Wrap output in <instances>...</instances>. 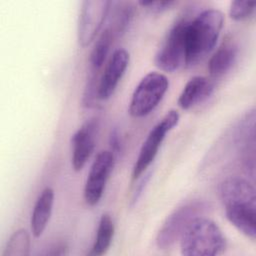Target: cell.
Listing matches in <instances>:
<instances>
[{"label":"cell","mask_w":256,"mask_h":256,"mask_svg":"<svg viewBox=\"0 0 256 256\" xmlns=\"http://www.w3.org/2000/svg\"><path fill=\"white\" fill-rule=\"evenodd\" d=\"M219 196L228 221L242 234L256 238V191L249 181L239 177L224 179Z\"/></svg>","instance_id":"1"},{"label":"cell","mask_w":256,"mask_h":256,"mask_svg":"<svg viewBox=\"0 0 256 256\" xmlns=\"http://www.w3.org/2000/svg\"><path fill=\"white\" fill-rule=\"evenodd\" d=\"M224 24L218 9H206L188 20L186 27V63L191 67L204 60L214 49Z\"/></svg>","instance_id":"2"},{"label":"cell","mask_w":256,"mask_h":256,"mask_svg":"<svg viewBox=\"0 0 256 256\" xmlns=\"http://www.w3.org/2000/svg\"><path fill=\"white\" fill-rule=\"evenodd\" d=\"M226 238L213 220L200 216L194 219L180 237L184 256H215L226 249Z\"/></svg>","instance_id":"3"},{"label":"cell","mask_w":256,"mask_h":256,"mask_svg":"<svg viewBox=\"0 0 256 256\" xmlns=\"http://www.w3.org/2000/svg\"><path fill=\"white\" fill-rule=\"evenodd\" d=\"M169 87L168 78L159 72H149L138 83L129 103V113L135 118L150 114L160 103Z\"/></svg>","instance_id":"4"},{"label":"cell","mask_w":256,"mask_h":256,"mask_svg":"<svg viewBox=\"0 0 256 256\" xmlns=\"http://www.w3.org/2000/svg\"><path fill=\"white\" fill-rule=\"evenodd\" d=\"M209 209V204L195 200L176 208L164 221L156 236V245L159 249H167L180 239L189 224L197 217L202 216Z\"/></svg>","instance_id":"5"},{"label":"cell","mask_w":256,"mask_h":256,"mask_svg":"<svg viewBox=\"0 0 256 256\" xmlns=\"http://www.w3.org/2000/svg\"><path fill=\"white\" fill-rule=\"evenodd\" d=\"M189 19L178 20L170 29L155 56V64L166 72H174L186 63V27Z\"/></svg>","instance_id":"6"},{"label":"cell","mask_w":256,"mask_h":256,"mask_svg":"<svg viewBox=\"0 0 256 256\" xmlns=\"http://www.w3.org/2000/svg\"><path fill=\"white\" fill-rule=\"evenodd\" d=\"M180 115L176 110L168 111L164 117L150 130L146 139L144 140L138 157L135 161L132 170V178H138L144 171L149 167V165L155 159L158 150L166 137V134L169 133L179 122Z\"/></svg>","instance_id":"7"},{"label":"cell","mask_w":256,"mask_h":256,"mask_svg":"<svg viewBox=\"0 0 256 256\" xmlns=\"http://www.w3.org/2000/svg\"><path fill=\"white\" fill-rule=\"evenodd\" d=\"M112 2L85 0L82 2L77 24V39L82 47L91 44L99 33L110 11Z\"/></svg>","instance_id":"8"},{"label":"cell","mask_w":256,"mask_h":256,"mask_svg":"<svg viewBox=\"0 0 256 256\" xmlns=\"http://www.w3.org/2000/svg\"><path fill=\"white\" fill-rule=\"evenodd\" d=\"M115 159L110 150L101 151L95 157L84 186V199L88 205L94 206L100 201L114 168Z\"/></svg>","instance_id":"9"},{"label":"cell","mask_w":256,"mask_h":256,"mask_svg":"<svg viewBox=\"0 0 256 256\" xmlns=\"http://www.w3.org/2000/svg\"><path fill=\"white\" fill-rule=\"evenodd\" d=\"M98 132V121L90 119L86 121L72 136V167L80 171L86 165L95 148V140Z\"/></svg>","instance_id":"10"},{"label":"cell","mask_w":256,"mask_h":256,"mask_svg":"<svg viewBox=\"0 0 256 256\" xmlns=\"http://www.w3.org/2000/svg\"><path fill=\"white\" fill-rule=\"evenodd\" d=\"M129 60V53L125 49L121 48L113 52L98 84L97 96L99 99L106 100L112 96L128 67Z\"/></svg>","instance_id":"11"},{"label":"cell","mask_w":256,"mask_h":256,"mask_svg":"<svg viewBox=\"0 0 256 256\" xmlns=\"http://www.w3.org/2000/svg\"><path fill=\"white\" fill-rule=\"evenodd\" d=\"M214 83L204 76L192 77L184 86L178 98V105L188 110L205 101L213 92Z\"/></svg>","instance_id":"12"},{"label":"cell","mask_w":256,"mask_h":256,"mask_svg":"<svg viewBox=\"0 0 256 256\" xmlns=\"http://www.w3.org/2000/svg\"><path fill=\"white\" fill-rule=\"evenodd\" d=\"M54 196V190L51 187H46L36 200L30 220L34 237H40L49 223L53 210Z\"/></svg>","instance_id":"13"},{"label":"cell","mask_w":256,"mask_h":256,"mask_svg":"<svg viewBox=\"0 0 256 256\" xmlns=\"http://www.w3.org/2000/svg\"><path fill=\"white\" fill-rule=\"evenodd\" d=\"M238 55L237 46L231 41L224 42L211 56L208 63L209 73L219 77L228 72L236 62Z\"/></svg>","instance_id":"14"},{"label":"cell","mask_w":256,"mask_h":256,"mask_svg":"<svg viewBox=\"0 0 256 256\" xmlns=\"http://www.w3.org/2000/svg\"><path fill=\"white\" fill-rule=\"evenodd\" d=\"M115 232V226L111 216L107 213L100 217L96 237L91 248L90 254L92 255H103L109 249Z\"/></svg>","instance_id":"15"},{"label":"cell","mask_w":256,"mask_h":256,"mask_svg":"<svg viewBox=\"0 0 256 256\" xmlns=\"http://www.w3.org/2000/svg\"><path fill=\"white\" fill-rule=\"evenodd\" d=\"M117 5L116 9L113 11L112 22L108 26L115 38L125 33L135 14V7L132 3L123 2L117 3Z\"/></svg>","instance_id":"16"},{"label":"cell","mask_w":256,"mask_h":256,"mask_svg":"<svg viewBox=\"0 0 256 256\" xmlns=\"http://www.w3.org/2000/svg\"><path fill=\"white\" fill-rule=\"evenodd\" d=\"M114 39L115 36L108 27H106L100 34L90 55V63L94 70L99 69L103 65Z\"/></svg>","instance_id":"17"},{"label":"cell","mask_w":256,"mask_h":256,"mask_svg":"<svg viewBox=\"0 0 256 256\" xmlns=\"http://www.w3.org/2000/svg\"><path fill=\"white\" fill-rule=\"evenodd\" d=\"M30 251V236L25 229L15 231L9 238L2 256H27Z\"/></svg>","instance_id":"18"},{"label":"cell","mask_w":256,"mask_h":256,"mask_svg":"<svg viewBox=\"0 0 256 256\" xmlns=\"http://www.w3.org/2000/svg\"><path fill=\"white\" fill-rule=\"evenodd\" d=\"M256 8L254 1L235 0L230 3L229 16L235 21H243L253 16Z\"/></svg>","instance_id":"19"},{"label":"cell","mask_w":256,"mask_h":256,"mask_svg":"<svg viewBox=\"0 0 256 256\" xmlns=\"http://www.w3.org/2000/svg\"><path fill=\"white\" fill-rule=\"evenodd\" d=\"M139 4L142 7H145L149 11L153 13H161L168 9H170L172 6L176 4L175 1H140Z\"/></svg>","instance_id":"20"},{"label":"cell","mask_w":256,"mask_h":256,"mask_svg":"<svg viewBox=\"0 0 256 256\" xmlns=\"http://www.w3.org/2000/svg\"><path fill=\"white\" fill-rule=\"evenodd\" d=\"M109 144H110V151L116 158L122 151V142H121L120 133L116 128L111 130L110 137H109Z\"/></svg>","instance_id":"21"},{"label":"cell","mask_w":256,"mask_h":256,"mask_svg":"<svg viewBox=\"0 0 256 256\" xmlns=\"http://www.w3.org/2000/svg\"><path fill=\"white\" fill-rule=\"evenodd\" d=\"M67 247L64 244H57L55 247L51 248V251L47 252L48 255H64L66 254Z\"/></svg>","instance_id":"22"}]
</instances>
